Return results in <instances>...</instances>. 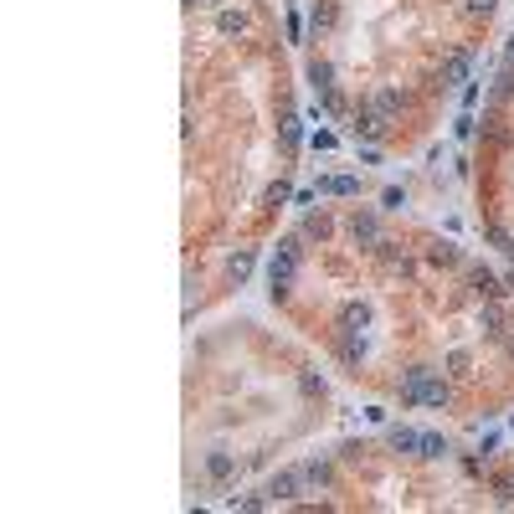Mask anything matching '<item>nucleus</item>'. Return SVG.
I'll return each mask as SVG.
<instances>
[{
	"label": "nucleus",
	"mask_w": 514,
	"mask_h": 514,
	"mask_svg": "<svg viewBox=\"0 0 514 514\" xmlns=\"http://www.w3.org/2000/svg\"><path fill=\"white\" fill-rule=\"evenodd\" d=\"M468 11H474V16H488V11H494V0H468Z\"/></svg>",
	"instance_id": "nucleus-19"
},
{
	"label": "nucleus",
	"mask_w": 514,
	"mask_h": 514,
	"mask_svg": "<svg viewBox=\"0 0 514 514\" xmlns=\"http://www.w3.org/2000/svg\"><path fill=\"white\" fill-rule=\"evenodd\" d=\"M504 57H509V67H514V36H509V52H504Z\"/></svg>",
	"instance_id": "nucleus-20"
},
{
	"label": "nucleus",
	"mask_w": 514,
	"mask_h": 514,
	"mask_svg": "<svg viewBox=\"0 0 514 514\" xmlns=\"http://www.w3.org/2000/svg\"><path fill=\"white\" fill-rule=\"evenodd\" d=\"M350 231H355V242H381V226H376V217L371 211H355V222H350Z\"/></svg>",
	"instance_id": "nucleus-6"
},
{
	"label": "nucleus",
	"mask_w": 514,
	"mask_h": 514,
	"mask_svg": "<svg viewBox=\"0 0 514 514\" xmlns=\"http://www.w3.org/2000/svg\"><path fill=\"white\" fill-rule=\"evenodd\" d=\"M509 252H514V242H509Z\"/></svg>",
	"instance_id": "nucleus-23"
},
{
	"label": "nucleus",
	"mask_w": 514,
	"mask_h": 514,
	"mask_svg": "<svg viewBox=\"0 0 514 514\" xmlns=\"http://www.w3.org/2000/svg\"><path fill=\"white\" fill-rule=\"evenodd\" d=\"M401 201H406V196H401V185H391V190H386V196H381V206H386V211H396Z\"/></svg>",
	"instance_id": "nucleus-17"
},
{
	"label": "nucleus",
	"mask_w": 514,
	"mask_h": 514,
	"mask_svg": "<svg viewBox=\"0 0 514 514\" xmlns=\"http://www.w3.org/2000/svg\"><path fill=\"white\" fill-rule=\"evenodd\" d=\"M468 67H474V62H468V57L458 52L453 62H447V82H463V77H468Z\"/></svg>",
	"instance_id": "nucleus-12"
},
{
	"label": "nucleus",
	"mask_w": 514,
	"mask_h": 514,
	"mask_svg": "<svg viewBox=\"0 0 514 514\" xmlns=\"http://www.w3.org/2000/svg\"><path fill=\"white\" fill-rule=\"evenodd\" d=\"M206 468H211V474H217V479H226V474H231V463H226L222 453H211V458H206Z\"/></svg>",
	"instance_id": "nucleus-16"
},
{
	"label": "nucleus",
	"mask_w": 514,
	"mask_h": 514,
	"mask_svg": "<svg viewBox=\"0 0 514 514\" xmlns=\"http://www.w3.org/2000/svg\"><path fill=\"white\" fill-rule=\"evenodd\" d=\"M293 268H298V257H288V252H278L273 263H268V288H273V298L293 283Z\"/></svg>",
	"instance_id": "nucleus-2"
},
{
	"label": "nucleus",
	"mask_w": 514,
	"mask_h": 514,
	"mask_svg": "<svg viewBox=\"0 0 514 514\" xmlns=\"http://www.w3.org/2000/svg\"><path fill=\"white\" fill-rule=\"evenodd\" d=\"M298 488H309V483H304V474H298V468H283V474H273L268 499H298Z\"/></svg>",
	"instance_id": "nucleus-3"
},
{
	"label": "nucleus",
	"mask_w": 514,
	"mask_h": 514,
	"mask_svg": "<svg viewBox=\"0 0 514 514\" xmlns=\"http://www.w3.org/2000/svg\"><path fill=\"white\" fill-rule=\"evenodd\" d=\"M422 458H442L447 453V437H437V432H422V447H417Z\"/></svg>",
	"instance_id": "nucleus-11"
},
{
	"label": "nucleus",
	"mask_w": 514,
	"mask_h": 514,
	"mask_svg": "<svg viewBox=\"0 0 514 514\" xmlns=\"http://www.w3.org/2000/svg\"><path fill=\"white\" fill-rule=\"evenodd\" d=\"M309 144L319 149V155H324V149H334V134H329V128H314V134H309Z\"/></svg>",
	"instance_id": "nucleus-14"
},
{
	"label": "nucleus",
	"mask_w": 514,
	"mask_h": 514,
	"mask_svg": "<svg viewBox=\"0 0 514 514\" xmlns=\"http://www.w3.org/2000/svg\"><path fill=\"white\" fill-rule=\"evenodd\" d=\"M453 134H458V139H474V119H468V114H463V119L453 124Z\"/></svg>",
	"instance_id": "nucleus-18"
},
{
	"label": "nucleus",
	"mask_w": 514,
	"mask_h": 514,
	"mask_svg": "<svg viewBox=\"0 0 514 514\" xmlns=\"http://www.w3.org/2000/svg\"><path fill=\"white\" fill-rule=\"evenodd\" d=\"M298 237H319V242H324V237H329V217H324V211H309V217H304V231H298Z\"/></svg>",
	"instance_id": "nucleus-8"
},
{
	"label": "nucleus",
	"mask_w": 514,
	"mask_h": 514,
	"mask_svg": "<svg viewBox=\"0 0 514 514\" xmlns=\"http://www.w3.org/2000/svg\"><path fill=\"white\" fill-rule=\"evenodd\" d=\"M298 474H304V483H309V488H329V483H334V468H329V458H309L304 468H298Z\"/></svg>",
	"instance_id": "nucleus-4"
},
{
	"label": "nucleus",
	"mask_w": 514,
	"mask_h": 514,
	"mask_svg": "<svg viewBox=\"0 0 514 514\" xmlns=\"http://www.w3.org/2000/svg\"><path fill=\"white\" fill-rule=\"evenodd\" d=\"M371 103H376V114H391V109H401V93H391V88H386V93H376Z\"/></svg>",
	"instance_id": "nucleus-13"
},
{
	"label": "nucleus",
	"mask_w": 514,
	"mask_h": 514,
	"mask_svg": "<svg viewBox=\"0 0 514 514\" xmlns=\"http://www.w3.org/2000/svg\"><path fill=\"white\" fill-rule=\"evenodd\" d=\"M334 26V11L329 6H314V31H329Z\"/></svg>",
	"instance_id": "nucleus-15"
},
{
	"label": "nucleus",
	"mask_w": 514,
	"mask_h": 514,
	"mask_svg": "<svg viewBox=\"0 0 514 514\" xmlns=\"http://www.w3.org/2000/svg\"><path fill=\"white\" fill-rule=\"evenodd\" d=\"M217 31H222V36L247 31V16H242V11H222V16H217Z\"/></svg>",
	"instance_id": "nucleus-9"
},
{
	"label": "nucleus",
	"mask_w": 514,
	"mask_h": 514,
	"mask_svg": "<svg viewBox=\"0 0 514 514\" xmlns=\"http://www.w3.org/2000/svg\"><path fill=\"white\" fill-rule=\"evenodd\" d=\"M319 196H360V180L355 175H329V180H319Z\"/></svg>",
	"instance_id": "nucleus-5"
},
{
	"label": "nucleus",
	"mask_w": 514,
	"mask_h": 514,
	"mask_svg": "<svg viewBox=\"0 0 514 514\" xmlns=\"http://www.w3.org/2000/svg\"><path fill=\"white\" fill-rule=\"evenodd\" d=\"M190 6H217V0H190Z\"/></svg>",
	"instance_id": "nucleus-21"
},
{
	"label": "nucleus",
	"mask_w": 514,
	"mask_h": 514,
	"mask_svg": "<svg viewBox=\"0 0 514 514\" xmlns=\"http://www.w3.org/2000/svg\"><path fill=\"white\" fill-rule=\"evenodd\" d=\"M391 447H396V453H417L422 432H417V427H391Z\"/></svg>",
	"instance_id": "nucleus-7"
},
{
	"label": "nucleus",
	"mask_w": 514,
	"mask_h": 514,
	"mask_svg": "<svg viewBox=\"0 0 514 514\" xmlns=\"http://www.w3.org/2000/svg\"><path fill=\"white\" fill-rule=\"evenodd\" d=\"M309 82H314L319 93H324L329 82H334V67H329V62H309Z\"/></svg>",
	"instance_id": "nucleus-10"
},
{
	"label": "nucleus",
	"mask_w": 514,
	"mask_h": 514,
	"mask_svg": "<svg viewBox=\"0 0 514 514\" xmlns=\"http://www.w3.org/2000/svg\"><path fill=\"white\" fill-rule=\"evenodd\" d=\"M401 401H412V406H447V386H442L432 371H406Z\"/></svg>",
	"instance_id": "nucleus-1"
},
{
	"label": "nucleus",
	"mask_w": 514,
	"mask_h": 514,
	"mask_svg": "<svg viewBox=\"0 0 514 514\" xmlns=\"http://www.w3.org/2000/svg\"><path fill=\"white\" fill-rule=\"evenodd\" d=\"M509 427H514V417H509Z\"/></svg>",
	"instance_id": "nucleus-22"
}]
</instances>
